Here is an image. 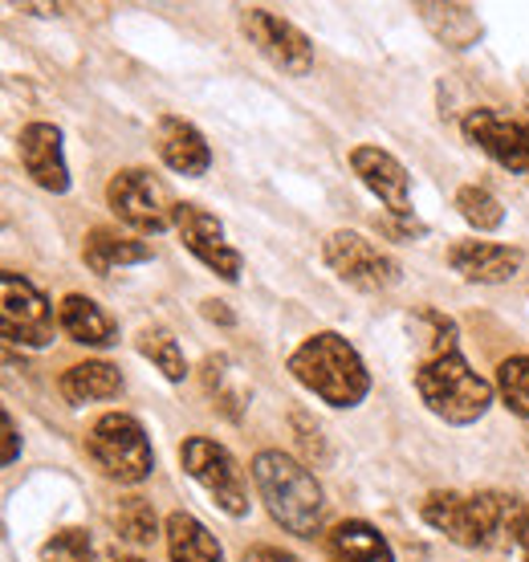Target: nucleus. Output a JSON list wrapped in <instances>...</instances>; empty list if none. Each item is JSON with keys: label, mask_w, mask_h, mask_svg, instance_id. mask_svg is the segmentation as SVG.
<instances>
[{"label": "nucleus", "mask_w": 529, "mask_h": 562, "mask_svg": "<svg viewBox=\"0 0 529 562\" xmlns=\"http://www.w3.org/2000/svg\"><path fill=\"white\" fill-rule=\"evenodd\" d=\"M252 481H257L261 502L269 506L281 530H290L297 538L322 535L326 497H322V485L314 481L306 464L278 449H264L252 457Z\"/></svg>", "instance_id": "obj_1"}, {"label": "nucleus", "mask_w": 529, "mask_h": 562, "mask_svg": "<svg viewBox=\"0 0 529 562\" xmlns=\"http://www.w3.org/2000/svg\"><path fill=\"white\" fill-rule=\"evenodd\" d=\"M290 371L293 380L309 387L322 404L330 408H354L367 400L371 392V375H367V363L359 359V351L350 347L347 338L335 335V330H322V335H309L297 351L290 355Z\"/></svg>", "instance_id": "obj_2"}, {"label": "nucleus", "mask_w": 529, "mask_h": 562, "mask_svg": "<svg viewBox=\"0 0 529 562\" xmlns=\"http://www.w3.org/2000/svg\"><path fill=\"white\" fill-rule=\"evenodd\" d=\"M416 392L448 424H473L481 420L493 404V383L481 380L473 367L464 363L460 351L428 355L416 367Z\"/></svg>", "instance_id": "obj_3"}, {"label": "nucleus", "mask_w": 529, "mask_h": 562, "mask_svg": "<svg viewBox=\"0 0 529 562\" xmlns=\"http://www.w3.org/2000/svg\"><path fill=\"white\" fill-rule=\"evenodd\" d=\"M86 449L94 457V464L119 485H139V481L151 477L155 469V452L151 440L143 432V424L126 412H106L90 424L86 432Z\"/></svg>", "instance_id": "obj_4"}, {"label": "nucleus", "mask_w": 529, "mask_h": 562, "mask_svg": "<svg viewBox=\"0 0 529 562\" xmlns=\"http://www.w3.org/2000/svg\"><path fill=\"white\" fill-rule=\"evenodd\" d=\"M183 473L204 485V490L216 497V506L228 514V518H245L249 514V490H245V473L237 469L233 452L209 440V436H188L180 449Z\"/></svg>", "instance_id": "obj_5"}, {"label": "nucleus", "mask_w": 529, "mask_h": 562, "mask_svg": "<svg viewBox=\"0 0 529 562\" xmlns=\"http://www.w3.org/2000/svg\"><path fill=\"white\" fill-rule=\"evenodd\" d=\"M0 326L13 347H49L54 342V306L21 273H0Z\"/></svg>", "instance_id": "obj_6"}, {"label": "nucleus", "mask_w": 529, "mask_h": 562, "mask_svg": "<svg viewBox=\"0 0 529 562\" xmlns=\"http://www.w3.org/2000/svg\"><path fill=\"white\" fill-rule=\"evenodd\" d=\"M106 200H111L114 216L131 225L135 233H164L176 225V204L168 200L164 183L151 180V171L123 168L106 183Z\"/></svg>", "instance_id": "obj_7"}, {"label": "nucleus", "mask_w": 529, "mask_h": 562, "mask_svg": "<svg viewBox=\"0 0 529 562\" xmlns=\"http://www.w3.org/2000/svg\"><path fill=\"white\" fill-rule=\"evenodd\" d=\"M326 266L362 294H379V290H391L399 281V261L350 228H338L326 237Z\"/></svg>", "instance_id": "obj_8"}, {"label": "nucleus", "mask_w": 529, "mask_h": 562, "mask_svg": "<svg viewBox=\"0 0 529 562\" xmlns=\"http://www.w3.org/2000/svg\"><path fill=\"white\" fill-rule=\"evenodd\" d=\"M240 29L257 49H261L278 70L285 74H306L314 66V45L297 25L285 16L269 13V9H240Z\"/></svg>", "instance_id": "obj_9"}, {"label": "nucleus", "mask_w": 529, "mask_h": 562, "mask_svg": "<svg viewBox=\"0 0 529 562\" xmlns=\"http://www.w3.org/2000/svg\"><path fill=\"white\" fill-rule=\"evenodd\" d=\"M460 127H464V139L476 143L493 164H502L505 171H517V176H529V123L476 106L464 114Z\"/></svg>", "instance_id": "obj_10"}, {"label": "nucleus", "mask_w": 529, "mask_h": 562, "mask_svg": "<svg viewBox=\"0 0 529 562\" xmlns=\"http://www.w3.org/2000/svg\"><path fill=\"white\" fill-rule=\"evenodd\" d=\"M176 233H180L183 249L195 254L204 266L224 281H237L240 278V254L224 240V225L204 212L200 204H176Z\"/></svg>", "instance_id": "obj_11"}, {"label": "nucleus", "mask_w": 529, "mask_h": 562, "mask_svg": "<svg viewBox=\"0 0 529 562\" xmlns=\"http://www.w3.org/2000/svg\"><path fill=\"white\" fill-rule=\"evenodd\" d=\"M350 168L383 204L391 209V216L412 221V192H407V168L383 147H354L350 151Z\"/></svg>", "instance_id": "obj_12"}, {"label": "nucleus", "mask_w": 529, "mask_h": 562, "mask_svg": "<svg viewBox=\"0 0 529 562\" xmlns=\"http://www.w3.org/2000/svg\"><path fill=\"white\" fill-rule=\"evenodd\" d=\"M16 143H21V164H25L37 188H45V192H66L70 188V171H66V155H61V131L54 123H25Z\"/></svg>", "instance_id": "obj_13"}, {"label": "nucleus", "mask_w": 529, "mask_h": 562, "mask_svg": "<svg viewBox=\"0 0 529 562\" xmlns=\"http://www.w3.org/2000/svg\"><path fill=\"white\" fill-rule=\"evenodd\" d=\"M155 151L176 176H204L212 168V147L200 131L180 119V114H164L155 123Z\"/></svg>", "instance_id": "obj_14"}, {"label": "nucleus", "mask_w": 529, "mask_h": 562, "mask_svg": "<svg viewBox=\"0 0 529 562\" xmlns=\"http://www.w3.org/2000/svg\"><path fill=\"white\" fill-rule=\"evenodd\" d=\"M424 521L440 530L448 542L469 550H485V535H481V514H476V497L464 493H428L424 497Z\"/></svg>", "instance_id": "obj_15"}, {"label": "nucleus", "mask_w": 529, "mask_h": 562, "mask_svg": "<svg viewBox=\"0 0 529 562\" xmlns=\"http://www.w3.org/2000/svg\"><path fill=\"white\" fill-rule=\"evenodd\" d=\"M448 266L457 269L464 281L493 285V281H509L521 269V249L493 245V240H457L448 249Z\"/></svg>", "instance_id": "obj_16"}, {"label": "nucleus", "mask_w": 529, "mask_h": 562, "mask_svg": "<svg viewBox=\"0 0 529 562\" xmlns=\"http://www.w3.org/2000/svg\"><path fill=\"white\" fill-rule=\"evenodd\" d=\"M57 326H61L74 342H82V347H111V342H119V326H114V318L98 306L94 297H86V294L61 297V306H57Z\"/></svg>", "instance_id": "obj_17"}, {"label": "nucleus", "mask_w": 529, "mask_h": 562, "mask_svg": "<svg viewBox=\"0 0 529 562\" xmlns=\"http://www.w3.org/2000/svg\"><path fill=\"white\" fill-rule=\"evenodd\" d=\"M326 554L330 562H395L391 542L367 521H338L326 535Z\"/></svg>", "instance_id": "obj_18"}, {"label": "nucleus", "mask_w": 529, "mask_h": 562, "mask_svg": "<svg viewBox=\"0 0 529 562\" xmlns=\"http://www.w3.org/2000/svg\"><path fill=\"white\" fill-rule=\"evenodd\" d=\"M82 257L98 278H111L119 266H139V261H151V245L119 237V233H111V228H94L82 245Z\"/></svg>", "instance_id": "obj_19"}, {"label": "nucleus", "mask_w": 529, "mask_h": 562, "mask_svg": "<svg viewBox=\"0 0 529 562\" xmlns=\"http://www.w3.org/2000/svg\"><path fill=\"white\" fill-rule=\"evenodd\" d=\"M164 535H168V554L171 562H224V550L221 542L209 535V526L192 514H171L168 526H164Z\"/></svg>", "instance_id": "obj_20"}, {"label": "nucleus", "mask_w": 529, "mask_h": 562, "mask_svg": "<svg viewBox=\"0 0 529 562\" xmlns=\"http://www.w3.org/2000/svg\"><path fill=\"white\" fill-rule=\"evenodd\" d=\"M123 392V375L119 367L102 363V359H90V363H74L66 375H61V395L70 404H94V400H114Z\"/></svg>", "instance_id": "obj_21"}, {"label": "nucleus", "mask_w": 529, "mask_h": 562, "mask_svg": "<svg viewBox=\"0 0 529 562\" xmlns=\"http://www.w3.org/2000/svg\"><path fill=\"white\" fill-rule=\"evenodd\" d=\"M419 13L448 49H469L481 37V21L469 4H419Z\"/></svg>", "instance_id": "obj_22"}, {"label": "nucleus", "mask_w": 529, "mask_h": 562, "mask_svg": "<svg viewBox=\"0 0 529 562\" xmlns=\"http://www.w3.org/2000/svg\"><path fill=\"white\" fill-rule=\"evenodd\" d=\"M457 212L476 228V233H493V228L505 225L502 200L493 196L488 188H481V183H464V188H460V192H457Z\"/></svg>", "instance_id": "obj_23"}, {"label": "nucleus", "mask_w": 529, "mask_h": 562, "mask_svg": "<svg viewBox=\"0 0 529 562\" xmlns=\"http://www.w3.org/2000/svg\"><path fill=\"white\" fill-rule=\"evenodd\" d=\"M497 392H502L505 408L529 420V355H514L497 367Z\"/></svg>", "instance_id": "obj_24"}, {"label": "nucleus", "mask_w": 529, "mask_h": 562, "mask_svg": "<svg viewBox=\"0 0 529 562\" xmlns=\"http://www.w3.org/2000/svg\"><path fill=\"white\" fill-rule=\"evenodd\" d=\"M139 351L151 359L164 375H168L171 383H180L183 375H188V363H183V351H180V342L168 335V330H159V326H151V330H143L139 335Z\"/></svg>", "instance_id": "obj_25"}, {"label": "nucleus", "mask_w": 529, "mask_h": 562, "mask_svg": "<svg viewBox=\"0 0 529 562\" xmlns=\"http://www.w3.org/2000/svg\"><path fill=\"white\" fill-rule=\"evenodd\" d=\"M114 526H119V535L126 542H135V547H147L159 538V521H155V509L143 502V497H126L119 514H114Z\"/></svg>", "instance_id": "obj_26"}, {"label": "nucleus", "mask_w": 529, "mask_h": 562, "mask_svg": "<svg viewBox=\"0 0 529 562\" xmlns=\"http://www.w3.org/2000/svg\"><path fill=\"white\" fill-rule=\"evenodd\" d=\"M42 562H94V542L86 530H57L42 547Z\"/></svg>", "instance_id": "obj_27"}, {"label": "nucleus", "mask_w": 529, "mask_h": 562, "mask_svg": "<svg viewBox=\"0 0 529 562\" xmlns=\"http://www.w3.org/2000/svg\"><path fill=\"white\" fill-rule=\"evenodd\" d=\"M0 428H4V452H0V461L13 464L21 457V436H16V424L9 412H0Z\"/></svg>", "instance_id": "obj_28"}, {"label": "nucleus", "mask_w": 529, "mask_h": 562, "mask_svg": "<svg viewBox=\"0 0 529 562\" xmlns=\"http://www.w3.org/2000/svg\"><path fill=\"white\" fill-rule=\"evenodd\" d=\"M293 424H297V440H302V449L306 452H318V457H326V449H322V432L318 424H306V416H293Z\"/></svg>", "instance_id": "obj_29"}, {"label": "nucleus", "mask_w": 529, "mask_h": 562, "mask_svg": "<svg viewBox=\"0 0 529 562\" xmlns=\"http://www.w3.org/2000/svg\"><path fill=\"white\" fill-rule=\"evenodd\" d=\"M245 562H297V559L281 547H249L245 550Z\"/></svg>", "instance_id": "obj_30"}, {"label": "nucleus", "mask_w": 529, "mask_h": 562, "mask_svg": "<svg viewBox=\"0 0 529 562\" xmlns=\"http://www.w3.org/2000/svg\"><path fill=\"white\" fill-rule=\"evenodd\" d=\"M204 318H212V323H221V326L237 323V318H233V310L224 306V302H204Z\"/></svg>", "instance_id": "obj_31"}, {"label": "nucleus", "mask_w": 529, "mask_h": 562, "mask_svg": "<svg viewBox=\"0 0 529 562\" xmlns=\"http://www.w3.org/2000/svg\"><path fill=\"white\" fill-rule=\"evenodd\" d=\"M517 550H521V559L529 562V509H526V518H521V526H517Z\"/></svg>", "instance_id": "obj_32"}, {"label": "nucleus", "mask_w": 529, "mask_h": 562, "mask_svg": "<svg viewBox=\"0 0 529 562\" xmlns=\"http://www.w3.org/2000/svg\"><path fill=\"white\" fill-rule=\"evenodd\" d=\"M126 562H143V559H126Z\"/></svg>", "instance_id": "obj_33"}]
</instances>
